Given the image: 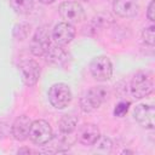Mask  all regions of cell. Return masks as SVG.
<instances>
[{
	"mask_svg": "<svg viewBox=\"0 0 155 155\" xmlns=\"http://www.w3.org/2000/svg\"><path fill=\"white\" fill-rule=\"evenodd\" d=\"M154 90L153 73L148 70L137 71L131 80V93L134 98L140 99L149 96Z\"/></svg>",
	"mask_w": 155,
	"mask_h": 155,
	"instance_id": "obj_1",
	"label": "cell"
},
{
	"mask_svg": "<svg viewBox=\"0 0 155 155\" xmlns=\"http://www.w3.org/2000/svg\"><path fill=\"white\" fill-rule=\"evenodd\" d=\"M109 92L105 86H93L91 87L80 99V107L84 113H91L98 109L107 99Z\"/></svg>",
	"mask_w": 155,
	"mask_h": 155,
	"instance_id": "obj_2",
	"label": "cell"
},
{
	"mask_svg": "<svg viewBox=\"0 0 155 155\" xmlns=\"http://www.w3.org/2000/svg\"><path fill=\"white\" fill-rule=\"evenodd\" d=\"M48 102L56 109H64L67 108L73 98L70 87L64 82L53 84L48 90Z\"/></svg>",
	"mask_w": 155,
	"mask_h": 155,
	"instance_id": "obj_3",
	"label": "cell"
},
{
	"mask_svg": "<svg viewBox=\"0 0 155 155\" xmlns=\"http://www.w3.org/2000/svg\"><path fill=\"white\" fill-rule=\"evenodd\" d=\"M53 137V131L50 124L45 120L31 121L29 130V139L36 145H45L51 142Z\"/></svg>",
	"mask_w": 155,
	"mask_h": 155,
	"instance_id": "obj_4",
	"label": "cell"
},
{
	"mask_svg": "<svg viewBox=\"0 0 155 155\" xmlns=\"http://www.w3.org/2000/svg\"><path fill=\"white\" fill-rule=\"evenodd\" d=\"M90 71L97 81L104 82L110 80L113 75V64L109 57L107 56H97L92 58L90 63Z\"/></svg>",
	"mask_w": 155,
	"mask_h": 155,
	"instance_id": "obj_5",
	"label": "cell"
},
{
	"mask_svg": "<svg viewBox=\"0 0 155 155\" xmlns=\"http://www.w3.org/2000/svg\"><path fill=\"white\" fill-rule=\"evenodd\" d=\"M58 13L62 19L67 23L75 24L82 22L85 18L84 7L76 1H64L58 7Z\"/></svg>",
	"mask_w": 155,
	"mask_h": 155,
	"instance_id": "obj_6",
	"label": "cell"
},
{
	"mask_svg": "<svg viewBox=\"0 0 155 155\" xmlns=\"http://www.w3.org/2000/svg\"><path fill=\"white\" fill-rule=\"evenodd\" d=\"M50 45H51V36L47 27L44 25L38 28V30L35 31V34L30 40V52L36 57H41L46 53Z\"/></svg>",
	"mask_w": 155,
	"mask_h": 155,
	"instance_id": "obj_7",
	"label": "cell"
},
{
	"mask_svg": "<svg viewBox=\"0 0 155 155\" xmlns=\"http://www.w3.org/2000/svg\"><path fill=\"white\" fill-rule=\"evenodd\" d=\"M18 70L22 78V81L27 86H34L36 85L39 78H40V65L38 62L33 59H23L18 64Z\"/></svg>",
	"mask_w": 155,
	"mask_h": 155,
	"instance_id": "obj_8",
	"label": "cell"
},
{
	"mask_svg": "<svg viewBox=\"0 0 155 155\" xmlns=\"http://www.w3.org/2000/svg\"><path fill=\"white\" fill-rule=\"evenodd\" d=\"M75 27L74 24L67 23V22H61L58 24L54 25V28L52 29V39L54 40L56 44L58 45H68L69 42H71V40L75 36Z\"/></svg>",
	"mask_w": 155,
	"mask_h": 155,
	"instance_id": "obj_9",
	"label": "cell"
},
{
	"mask_svg": "<svg viewBox=\"0 0 155 155\" xmlns=\"http://www.w3.org/2000/svg\"><path fill=\"white\" fill-rule=\"evenodd\" d=\"M154 115H155V108L150 104H139L133 110L134 120L140 126L149 130L154 128Z\"/></svg>",
	"mask_w": 155,
	"mask_h": 155,
	"instance_id": "obj_10",
	"label": "cell"
},
{
	"mask_svg": "<svg viewBox=\"0 0 155 155\" xmlns=\"http://www.w3.org/2000/svg\"><path fill=\"white\" fill-rule=\"evenodd\" d=\"M30 126H31V120L29 119V116H27V115L18 116L13 121L12 127H11V132H12L13 138L16 140H19V142L25 140L29 137Z\"/></svg>",
	"mask_w": 155,
	"mask_h": 155,
	"instance_id": "obj_11",
	"label": "cell"
},
{
	"mask_svg": "<svg viewBox=\"0 0 155 155\" xmlns=\"http://www.w3.org/2000/svg\"><path fill=\"white\" fill-rule=\"evenodd\" d=\"M113 10L120 17L131 18L138 13L139 6L136 0H114Z\"/></svg>",
	"mask_w": 155,
	"mask_h": 155,
	"instance_id": "obj_12",
	"label": "cell"
},
{
	"mask_svg": "<svg viewBox=\"0 0 155 155\" xmlns=\"http://www.w3.org/2000/svg\"><path fill=\"white\" fill-rule=\"evenodd\" d=\"M101 137L99 128L93 124H85L78 132V140L84 145L92 147Z\"/></svg>",
	"mask_w": 155,
	"mask_h": 155,
	"instance_id": "obj_13",
	"label": "cell"
},
{
	"mask_svg": "<svg viewBox=\"0 0 155 155\" xmlns=\"http://www.w3.org/2000/svg\"><path fill=\"white\" fill-rule=\"evenodd\" d=\"M44 56L48 63L54 65H62L68 58L67 51L62 47V45H58V44H53V45L51 44Z\"/></svg>",
	"mask_w": 155,
	"mask_h": 155,
	"instance_id": "obj_14",
	"label": "cell"
},
{
	"mask_svg": "<svg viewBox=\"0 0 155 155\" xmlns=\"http://www.w3.org/2000/svg\"><path fill=\"white\" fill-rule=\"evenodd\" d=\"M78 122H79V119H78V116L75 114H65V115H63L61 117V120H59V124H58L61 133H63V134L73 133L76 130Z\"/></svg>",
	"mask_w": 155,
	"mask_h": 155,
	"instance_id": "obj_15",
	"label": "cell"
},
{
	"mask_svg": "<svg viewBox=\"0 0 155 155\" xmlns=\"http://www.w3.org/2000/svg\"><path fill=\"white\" fill-rule=\"evenodd\" d=\"M35 0H10L11 8L18 15H27L31 12Z\"/></svg>",
	"mask_w": 155,
	"mask_h": 155,
	"instance_id": "obj_16",
	"label": "cell"
},
{
	"mask_svg": "<svg viewBox=\"0 0 155 155\" xmlns=\"http://www.w3.org/2000/svg\"><path fill=\"white\" fill-rule=\"evenodd\" d=\"M93 147V153H97V154H110L111 153V149H113V142L110 138L108 137H99L97 139V142L92 145Z\"/></svg>",
	"mask_w": 155,
	"mask_h": 155,
	"instance_id": "obj_17",
	"label": "cell"
},
{
	"mask_svg": "<svg viewBox=\"0 0 155 155\" xmlns=\"http://www.w3.org/2000/svg\"><path fill=\"white\" fill-rule=\"evenodd\" d=\"M29 31H30V25H29V24H27V23H19V24H17V25L15 27V29H13V35H15V38H17L18 40H24V39L28 36Z\"/></svg>",
	"mask_w": 155,
	"mask_h": 155,
	"instance_id": "obj_18",
	"label": "cell"
},
{
	"mask_svg": "<svg viewBox=\"0 0 155 155\" xmlns=\"http://www.w3.org/2000/svg\"><path fill=\"white\" fill-rule=\"evenodd\" d=\"M142 39L147 45L154 46V42H155V27L150 25L148 28H144L143 31H142Z\"/></svg>",
	"mask_w": 155,
	"mask_h": 155,
	"instance_id": "obj_19",
	"label": "cell"
},
{
	"mask_svg": "<svg viewBox=\"0 0 155 155\" xmlns=\"http://www.w3.org/2000/svg\"><path fill=\"white\" fill-rule=\"evenodd\" d=\"M130 105H131V103L128 101H121V102H119L115 105V108H114V115L117 116V117H122L128 111Z\"/></svg>",
	"mask_w": 155,
	"mask_h": 155,
	"instance_id": "obj_20",
	"label": "cell"
},
{
	"mask_svg": "<svg viewBox=\"0 0 155 155\" xmlns=\"http://www.w3.org/2000/svg\"><path fill=\"white\" fill-rule=\"evenodd\" d=\"M155 2H154V0H151L150 2H149V6H148V11H147V17H148V19H150L151 22L153 21H155Z\"/></svg>",
	"mask_w": 155,
	"mask_h": 155,
	"instance_id": "obj_21",
	"label": "cell"
},
{
	"mask_svg": "<svg viewBox=\"0 0 155 155\" xmlns=\"http://www.w3.org/2000/svg\"><path fill=\"white\" fill-rule=\"evenodd\" d=\"M17 153H18V154H23V153L30 154V153H35V151H34V150H31V149H29V148H23V149H19Z\"/></svg>",
	"mask_w": 155,
	"mask_h": 155,
	"instance_id": "obj_22",
	"label": "cell"
},
{
	"mask_svg": "<svg viewBox=\"0 0 155 155\" xmlns=\"http://www.w3.org/2000/svg\"><path fill=\"white\" fill-rule=\"evenodd\" d=\"M41 4H45V5H48V4H52V2H54L56 0H39Z\"/></svg>",
	"mask_w": 155,
	"mask_h": 155,
	"instance_id": "obj_23",
	"label": "cell"
},
{
	"mask_svg": "<svg viewBox=\"0 0 155 155\" xmlns=\"http://www.w3.org/2000/svg\"><path fill=\"white\" fill-rule=\"evenodd\" d=\"M81 1H88V0H81Z\"/></svg>",
	"mask_w": 155,
	"mask_h": 155,
	"instance_id": "obj_24",
	"label": "cell"
}]
</instances>
